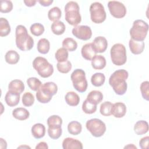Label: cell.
I'll return each instance as SVG.
<instances>
[{
    "label": "cell",
    "mask_w": 149,
    "mask_h": 149,
    "mask_svg": "<svg viewBox=\"0 0 149 149\" xmlns=\"http://www.w3.org/2000/svg\"><path fill=\"white\" fill-rule=\"evenodd\" d=\"M128 76L129 73L127 70L119 69L115 71L109 77V84L117 95H122L126 92L127 88L126 80Z\"/></svg>",
    "instance_id": "6da1fadb"
},
{
    "label": "cell",
    "mask_w": 149,
    "mask_h": 149,
    "mask_svg": "<svg viewBox=\"0 0 149 149\" xmlns=\"http://www.w3.org/2000/svg\"><path fill=\"white\" fill-rule=\"evenodd\" d=\"M16 45L22 51H27L32 49L34 46V40L28 34L25 26L18 25L15 31Z\"/></svg>",
    "instance_id": "7a4b0ae2"
},
{
    "label": "cell",
    "mask_w": 149,
    "mask_h": 149,
    "mask_svg": "<svg viewBox=\"0 0 149 149\" xmlns=\"http://www.w3.org/2000/svg\"><path fill=\"white\" fill-rule=\"evenodd\" d=\"M65 20L69 24L76 26L81 22L80 8L76 2H68L65 6Z\"/></svg>",
    "instance_id": "3957f363"
},
{
    "label": "cell",
    "mask_w": 149,
    "mask_h": 149,
    "mask_svg": "<svg viewBox=\"0 0 149 149\" xmlns=\"http://www.w3.org/2000/svg\"><path fill=\"white\" fill-rule=\"evenodd\" d=\"M148 30V24L141 19L136 20L129 33L131 39L137 41H143L146 38Z\"/></svg>",
    "instance_id": "277c9868"
},
{
    "label": "cell",
    "mask_w": 149,
    "mask_h": 149,
    "mask_svg": "<svg viewBox=\"0 0 149 149\" xmlns=\"http://www.w3.org/2000/svg\"><path fill=\"white\" fill-rule=\"evenodd\" d=\"M33 67L38 75L43 78L50 77L54 73V67L47 59L42 56L36 57L33 61Z\"/></svg>",
    "instance_id": "5b68a950"
},
{
    "label": "cell",
    "mask_w": 149,
    "mask_h": 149,
    "mask_svg": "<svg viewBox=\"0 0 149 149\" xmlns=\"http://www.w3.org/2000/svg\"><path fill=\"white\" fill-rule=\"evenodd\" d=\"M110 55L112 63L116 66H122L126 62V49L122 44H115L111 48Z\"/></svg>",
    "instance_id": "8992f818"
},
{
    "label": "cell",
    "mask_w": 149,
    "mask_h": 149,
    "mask_svg": "<svg viewBox=\"0 0 149 149\" xmlns=\"http://www.w3.org/2000/svg\"><path fill=\"white\" fill-rule=\"evenodd\" d=\"M70 79L73 87L79 93H84L87 90L88 83L85 72L81 69H75L70 75Z\"/></svg>",
    "instance_id": "52a82bcc"
},
{
    "label": "cell",
    "mask_w": 149,
    "mask_h": 149,
    "mask_svg": "<svg viewBox=\"0 0 149 149\" xmlns=\"http://www.w3.org/2000/svg\"><path fill=\"white\" fill-rule=\"evenodd\" d=\"M90 18L91 21L97 24L102 23L107 17V14L104 6L98 2H95L90 6Z\"/></svg>",
    "instance_id": "ba28073f"
},
{
    "label": "cell",
    "mask_w": 149,
    "mask_h": 149,
    "mask_svg": "<svg viewBox=\"0 0 149 149\" xmlns=\"http://www.w3.org/2000/svg\"><path fill=\"white\" fill-rule=\"evenodd\" d=\"M86 127L93 136L95 137H101L106 132V125L101 119L93 118L88 120L86 123Z\"/></svg>",
    "instance_id": "9c48e42d"
},
{
    "label": "cell",
    "mask_w": 149,
    "mask_h": 149,
    "mask_svg": "<svg viewBox=\"0 0 149 149\" xmlns=\"http://www.w3.org/2000/svg\"><path fill=\"white\" fill-rule=\"evenodd\" d=\"M108 7L111 15L115 18H123L126 14L125 6L119 1H110L108 3Z\"/></svg>",
    "instance_id": "30bf717a"
},
{
    "label": "cell",
    "mask_w": 149,
    "mask_h": 149,
    "mask_svg": "<svg viewBox=\"0 0 149 149\" xmlns=\"http://www.w3.org/2000/svg\"><path fill=\"white\" fill-rule=\"evenodd\" d=\"M72 34L78 39L86 41L91 38L92 31L91 28L86 25L74 26L72 30Z\"/></svg>",
    "instance_id": "8fae6325"
},
{
    "label": "cell",
    "mask_w": 149,
    "mask_h": 149,
    "mask_svg": "<svg viewBox=\"0 0 149 149\" xmlns=\"http://www.w3.org/2000/svg\"><path fill=\"white\" fill-rule=\"evenodd\" d=\"M91 44L94 49L97 53H102L105 52L108 47L107 40L103 36L95 37Z\"/></svg>",
    "instance_id": "7c38bea8"
},
{
    "label": "cell",
    "mask_w": 149,
    "mask_h": 149,
    "mask_svg": "<svg viewBox=\"0 0 149 149\" xmlns=\"http://www.w3.org/2000/svg\"><path fill=\"white\" fill-rule=\"evenodd\" d=\"M126 113V105L120 102H118L112 104L111 109V115L117 118L123 117Z\"/></svg>",
    "instance_id": "4fadbf2b"
},
{
    "label": "cell",
    "mask_w": 149,
    "mask_h": 149,
    "mask_svg": "<svg viewBox=\"0 0 149 149\" xmlns=\"http://www.w3.org/2000/svg\"><path fill=\"white\" fill-rule=\"evenodd\" d=\"M20 94L18 93L8 90L5 96L6 104L10 107L16 106L20 101Z\"/></svg>",
    "instance_id": "5bb4252c"
},
{
    "label": "cell",
    "mask_w": 149,
    "mask_h": 149,
    "mask_svg": "<svg viewBox=\"0 0 149 149\" xmlns=\"http://www.w3.org/2000/svg\"><path fill=\"white\" fill-rule=\"evenodd\" d=\"M62 148L63 149H82L83 144L80 141L77 139L66 137L62 141Z\"/></svg>",
    "instance_id": "9a60e30c"
},
{
    "label": "cell",
    "mask_w": 149,
    "mask_h": 149,
    "mask_svg": "<svg viewBox=\"0 0 149 149\" xmlns=\"http://www.w3.org/2000/svg\"><path fill=\"white\" fill-rule=\"evenodd\" d=\"M81 56L87 61H91L96 55L97 52L94 49L91 43H87L84 45L81 49Z\"/></svg>",
    "instance_id": "2e32d148"
},
{
    "label": "cell",
    "mask_w": 149,
    "mask_h": 149,
    "mask_svg": "<svg viewBox=\"0 0 149 149\" xmlns=\"http://www.w3.org/2000/svg\"><path fill=\"white\" fill-rule=\"evenodd\" d=\"M129 47L132 54L134 55H139L143 52L145 47V44L143 41H137L130 39L129 42Z\"/></svg>",
    "instance_id": "e0dca14e"
},
{
    "label": "cell",
    "mask_w": 149,
    "mask_h": 149,
    "mask_svg": "<svg viewBox=\"0 0 149 149\" xmlns=\"http://www.w3.org/2000/svg\"><path fill=\"white\" fill-rule=\"evenodd\" d=\"M31 132L33 136L35 139H39L45 136V127L42 123H36L31 127Z\"/></svg>",
    "instance_id": "ac0fdd59"
},
{
    "label": "cell",
    "mask_w": 149,
    "mask_h": 149,
    "mask_svg": "<svg viewBox=\"0 0 149 149\" xmlns=\"http://www.w3.org/2000/svg\"><path fill=\"white\" fill-rule=\"evenodd\" d=\"M12 116L19 120H24L29 118L30 113L29 111L24 108H16L12 111Z\"/></svg>",
    "instance_id": "d6986e66"
},
{
    "label": "cell",
    "mask_w": 149,
    "mask_h": 149,
    "mask_svg": "<svg viewBox=\"0 0 149 149\" xmlns=\"http://www.w3.org/2000/svg\"><path fill=\"white\" fill-rule=\"evenodd\" d=\"M134 131L137 135H143L148 131V123L147 121L140 120L137 121L134 126Z\"/></svg>",
    "instance_id": "ffe728a7"
},
{
    "label": "cell",
    "mask_w": 149,
    "mask_h": 149,
    "mask_svg": "<svg viewBox=\"0 0 149 149\" xmlns=\"http://www.w3.org/2000/svg\"><path fill=\"white\" fill-rule=\"evenodd\" d=\"M107 64L106 59L104 56L101 55H96L91 60L92 67L96 70L104 69Z\"/></svg>",
    "instance_id": "44dd1931"
},
{
    "label": "cell",
    "mask_w": 149,
    "mask_h": 149,
    "mask_svg": "<svg viewBox=\"0 0 149 149\" xmlns=\"http://www.w3.org/2000/svg\"><path fill=\"white\" fill-rule=\"evenodd\" d=\"M8 90L21 94L24 90V84L22 80L15 79L8 84Z\"/></svg>",
    "instance_id": "7402d4cb"
},
{
    "label": "cell",
    "mask_w": 149,
    "mask_h": 149,
    "mask_svg": "<svg viewBox=\"0 0 149 149\" xmlns=\"http://www.w3.org/2000/svg\"><path fill=\"white\" fill-rule=\"evenodd\" d=\"M86 99L91 103L97 105L103 100V94L100 91L93 90L88 94Z\"/></svg>",
    "instance_id": "603a6c76"
},
{
    "label": "cell",
    "mask_w": 149,
    "mask_h": 149,
    "mask_svg": "<svg viewBox=\"0 0 149 149\" xmlns=\"http://www.w3.org/2000/svg\"><path fill=\"white\" fill-rule=\"evenodd\" d=\"M65 100L66 104L71 107L77 106L80 102L79 96L74 91L68 92L65 96Z\"/></svg>",
    "instance_id": "cb8c5ba5"
},
{
    "label": "cell",
    "mask_w": 149,
    "mask_h": 149,
    "mask_svg": "<svg viewBox=\"0 0 149 149\" xmlns=\"http://www.w3.org/2000/svg\"><path fill=\"white\" fill-rule=\"evenodd\" d=\"M40 88L44 93L52 96L55 95L58 91L57 85L54 82L52 81H48L44 83L41 85Z\"/></svg>",
    "instance_id": "d4e9b609"
},
{
    "label": "cell",
    "mask_w": 149,
    "mask_h": 149,
    "mask_svg": "<svg viewBox=\"0 0 149 149\" xmlns=\"http://www.w3.org/2000/svg\"><path fill=\"white\" fill-rule=\"evenodd\" d=\"M37 51L42 54H47L50 49V42L47 38H43L38 40L37 46Z\"/></svg>",
    "instance_id": "484cf974"
},
{
    "label": "cell",
    "mask_w": 149,
    "mask_h": 149,
    "mask_svg": "<svg viewBox=\"0 0 149 149\" xmlns=\"http://www.w3.org/2000/svg\"><path fill=\"white\" fill-rule=\"evenodd\" d=\"M5 59L6 62L8 64L15 65L19 62L20 56L16 51L9 50L6 53L5 55Z\"/></svg>",
    "instance_id": "4316f807"
},
{
    "label": "cell",
    "mask_w": 149,
    "mask_h": 149,
    "mask_svg": "<svg viewBox=\"0 0 149 149\" xmlns=\"http://www.w3.org/2000/svg\"><path fill=\"white\" fill-rule=\"evenodd\" d=\"M81 124L77 121H71L68 125V130L70 134L77 135L81 133Z\"/></svg>",
    "instance_id": "83f0119b"
},
{
    "label": "cell",
    "mask_w": 149,
    "mask_h": 149,
    "mask_svg": "<svg viewBox=\"0 0 149 149\" xmlns=\"http://www.w3.org/2000/svg\"><path fill=\"white\" fill-rule=\"evenodd\" d=\"M11 29L8 20L4 17L0 18V36L5 37L9 34Z\"/></svg>",
    "instance_id": "f1b7e54d"
},
{
    "label": "cell",
    "mask_w": 149,
    "mask_h": 149,
    "mask_svg": "<svg viewBox=\"0 0 149 149\" xmlns=\"http://www.w3.org/2000/svg\"><path fill=\"white\" fill-rule=\"evenodd\" d=\"M51 28L52 32L54 34L58 36L63 34L66 29V27L63 22L59 20L53 22V23L51 24Z\"/></svg>",
    "instance_id": "f546056e"
},
{
    "label": "cell",
    "mask_w": 149,
    "mask_h": 149,
    "mask_svg": "<svg viewBox=\"0 0 149 149\" xmlns=\"http://www.w3.org/2000/svg\"><path fill=\"white\" fill-rule=\"evenodd\" d=\"M62 16V12L59 8L54 6L50 9L48 12V17L49 20L52 22L58 21Z\"/></svg>",
    "instance_id": "4dcf8cb0"
},
{
    "label": "cell",
    "mask_w": 149,
    "mask_h": 149,
    "mask_svg": "<svg viewBox=\"0 0 149 149\" xmlns=\"http://www.w3.org/2000/svg\"><path fill=\"white\" fill-rule=\"evenodd\" d=\"M105 81V76L102 73H95L92 75L91 77V82L92 84L95 87H100L102 86Z\"/></svg>",
    "instance_id": "1f68e13d"
},
{
    "label": "cell",
    "mask_w": 149,
    "mask_h": 149,
    "mask_svg": "<svg viewBox=\"0 0 149 149\" xmlns=\"http://www.w3.org/2000/svg\"><path fill=\"white\" fill-rule=\"evenodd\" d=\"M69 53L66 49L63 47L57 49L55 54V58L58 62H63L68 61Z\"/></svg>",
    "instance_id": "d6a6232c"
},
{
    "label": "cell",
    "mask_w": 149,
    "mask_h": 149,
    "mask_svg": "<svg viewBox=\"0 0 149 149\" xmlns=\"http://www.w3.org/2000/svg\"><path fill=\"white\" fill-rule=\"evenodd\" d=\"M62 47L70 52L75 51L77 48V42L72 38L68 37L62 41Z\"/></svg>",
    "instance_id": "836d02e7"
},
{
    "label": "cell",
    "mask_w": 149,
    "mask_h": 149,
    "mask_svg": "<svg viewBox=\"0 0 149 149\" xmlns=\"http://www.w3.org/2000/svg\"><path fill=\"white\" fill-rule=\"evenodd\" d=\"M47 132L50 138L56 140L61 136L62 129L61 126H49Z\"/></svg>",
    "instance_id": "e575fe53"
},
{
    "label": "cell",
    "mask_w": 149,
    "mask_h": 149,
    "mask_svg": "<svg viewBox=\"0 0 149 149\" xmlns=\"http://www.w3.org/2000/svg\"><path fill=\"white\" fill-rule=\"evenodd\" d=\"M27 83L29 88L34 91H37L41 86V81L37 77H31L27 79Z\"/></svg>",
    "instance_id": "d590c367"
},
{
    "label": "cell",
    "mask_w": 149,
    "mask_h": 149,
    "mask_svg": "<svg viewBox=\"0 0 149 149\" xmlns=\"http://www.w3.org/2000/svg\"><path fill=\"white\" fill-rule=\"evenodd\" d=\"M36 95L37 101L42 104H47L49 102L52 97V96L42 91L40 88L37 91Z\"/></svg>",
    "instance_id": "8d00e7d4"
},
{
    "label": "cell",
    "mask_w": 149,
    "mask_h": 149,
    "mask_svg": "<svg viewBox=\"0 0 149 149\" xmlns=\"http://www.w3.org/2000/svg\"><path fill=\"white\" fill-rule=\"evenodd\" d=\"M30 30L33 35L38 37L44 33L45 29L42 24L40 23H35L31 24L30 27Z\"/></svg>",
    "instance_id": "74e56055"
},
{
    "label": "cell",
    "mask_w": 149,
    "mask_h": 149,
    "mask_svg": "<svg viewBox=\"0 0 149 149\" xmlns=\"http://www.w3.org/2000/svg\"><path fill=\"white\" fill-rule=\"evenodd\" d=\"M82 110L87 114L94 113L97 110V105L93 104L86 99L82 104Z\"/></svg>",
    "instance_id": "f35d334b"
},
{
    "label": "cell",
    "mask_w": 149,
    "mask_h": 149,
    "mask_svg": "<svg viewBox=\"0 0 149 149\" xmlns=\"http://www.w3.org/2000/svg\"><path fill=\"white\" fill-rule=\"evenodd\" d=\"M112 104L110 101H105L101 104L100 112V113L105 116L111 115V109Z\"/></svg>",
    "instance_id": "ab89813d"
},
{
    "label": "cell",
    "mask_w": 149,
    "mask_h": 149,
    "mask_svg": "<svg viewBox=\"0 0 149 149\" xmlns=\"http://www.w3.org/2000/svg\"><path fill=\"white\" fill-rule=\"evenodd\" d=\"M72 68L71 62L69 61H66L63 62H58L56 68L61 73H68L70 72Z\"/></svg>",
    "instance_id": "60d3db41"
},
{
    "label": "cell",
    "mask_w": 149,
    "mask_h": 149,
    "mask_svg": "<svg viewBox=\"0 0 149 149\" xmlns=\"http://www.w3.org/2000/svg\"><path fill=\"white\" fill-rule=\"evenodd\" d=\"M34 97L32 93L30 92H26L23 94L22 101V104L25 107H31L34 102Z\"/></svg>",
    "instance_id": "b9f144b4"
},
{
    "label": "cell",
    "mask_w": 149,
    "mask_h": 149,
    "mask_svg": "<svg viewBox=\"0 0 149 149\" xmlns=\"http://www.w3.org/2000/svg\"><path fill=\"white\" fill-rule=\"evenodd\" d=\"M62 118L56 115H51L47 119V125L49 126H61L62 125Z\"/></svg>",
    "instance_id": "7bdbcfd3"
},
{
    "label": "cell",
    "mask_w": 149,
    "mask_h": 149,
    "mask_svg": "<svg viewBox=\"0 0 149 149\" xmlns=\"http://www.w3.org/2000/svg\"><path fill=\"white\" fill-rule=\"evenodd\" d=\"M13 9V3L10 1L2 0L1 1L0 11L1 13H7L12 11Z\"/></svg>",
    "instance_id": "ee69618b"
},
{
    "label": "cell",
    "mask_w": 149,
    "mask_h": 149,
    "mask_svg": "<svg viewBox=\"0 0 149 149\" xmlns=\"http://www.w3.org/2000/svg\"><path fill=\"white\" fill-rule=\"evenodd\" d=\"M140 91L142 97L147 101L149 100V82L148 81H144L141 83L140 87Z\"/></svg>",
    "instance_id": "f6af8a7d"
},
{
    "label": "cell",
    "mask_w": 149,
    "mask_h": 149,
    "mask_svg": "<svg viewBox=\"0 0 149 149\" xmlns=\"http://www.w3.org/2000/svg\"><path fill=\"white\" fill-rule=\"evenodd\" d=\"M148 141L149 137L146 136L141 138L139 141L140 147L142 149H148Z\"/></svg>",
    "instance_id": "bcb514c9"
},
{
    "label": "cell",
    "mask_w": 149,
    "mask_h": 149,
    "mask_svg": "<svg viewBox=\"0 0 149 149\" xmlns=\"http://www.w3.org/2000/svg\"><path fill=\"white\" fill-rule=\"evenodd\" d=\"M38 2L40 3V4L41 6L46 7L51 5L53 1L52 0H40V1H38Z\"/></svg>",
    "instance_id": "7dc6e473"
},
{
    "label": "cell",
    "mask_w": 149,
    "mask_h": 149,
    "mask_svg": "<svg viewBox=\"0 0 149 149\" xmlns=\"http://www.w3.org/2000/svg\"><path fill=\"white\" fill-rule=\"evenodd\" d=\"M48 149V146L47 145V143L44 142V141H41L36 146V149Z\"/></svg>",
    "instance_id": "c3c4849f"
},
{
    "label": "cell",
    "mask_w": 149,
    "mask_h": 149,
    "mask_svg": "<svg viewBox=\"0 0 149 149\" xmlns=\"http://www.w3.org/2000/svg\"><path fill=\"white\" fill-rule=\"evenodd\" d=\"M23 2L24 3V4L26 5V6H27L28 7H31V6H34L36 5L37 1H33V0L26 1V0H24Z\"/></svg>",
    "instance_id": "681fc988"
},
{
    "label": "cell",
    "mask_w": 149,
    "mask_h": 149,
    "mask_svg": "<svg viewBox=\"0 0 149 149\" xmlns=\"http://www.w3.org/2000/svg\"><path fill=\"white\" fill-rule=\"evenodd\" d=\"M0 141H1V146H0V148H2V146H3V148H6V146H5V145H7V143H6V141L4 140V139H3L2 138H1L0 139Z\"/></svg>",
    "instance_id": "f907efd6"
},
{
    "label": "cell",
    "mask_w": 149,
    "mask_h": 149,
    "mask_svg": "<svg viewBox=\"0 0 149 149\" xmlns=\"http://www.w3.org/2000/svg\"><path fill=\"white\" fill-rule=\"evenodd\" d=\"M124 148H135V149H137V147L134 146L133 144H128L127 146H125L124 147Z\"/></svg>",
    "instance_id": "816d5d0a"
},
{
    "label": "cell",
    "mask_w": 149,
    "mask_h": 149,
    "mask_svg": "<svg viewBox=\"0 0 149 149\" xmlns=\"http://www.w3.org/2000/svg\"><path fill=\"white\" fill-rule=\"evenodd\" d=\"M21 147H27V148H30V147H29V146H20V147H19L18 148H21Z\"/></svg>",
    "instance_id": "f5cc1de1"
}]
</instances>
